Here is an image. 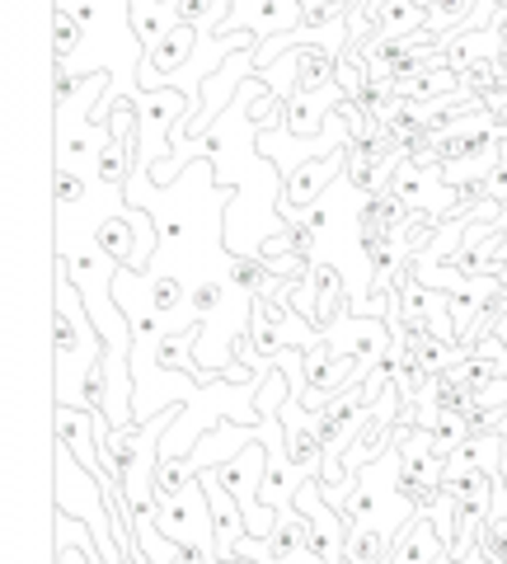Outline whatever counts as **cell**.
<instances>
[{
    "label": "cell",
    "mask_w": 507,
    "mask_h": 564,
    "mask_svg": "<svg viewBox=\"0 0 507 564\" xmlns=\"http://www.w3.org/2000/svg\"><path fill=\"white\" fill-rule=\"evenodd\" d=\"M348 161V147L343 151H315L310 161H301V165H291L287 170V188H283V212H296V207H306V203H315L320 193L329 188V180L339 174V165Z\"/></svg>",
    "instance_id": "6da1fadb"
},
{
    "label": "cell",
    "mask_w": 507,
    "mask_h": 564,
    "mask_svg": "<svg viewBox=\"0 0 507 564\" xmlns=\"http://www.w3.org/2000/svg\"><path fill=\"white\" fill-rule=\"evenodd\" d=\"M194 47H198V29H188V24H174L161 43H151V52H146L151 85H165L169 76H179V66L194 57Z\"/></svg>",
    "instance_id": "7a4b0ae2"
},
{
    "label": "cell",
    "mask_w": 507,
    "mask_h": 564,
    "mask_svg": "<svg viewBox=\"0 0 507 564\" xmlns=\"http://www.w3.org/2000/svg\"><path fill=\"white\" fill-rule=\"evenodd\" d=\"M334 62L339 52H329L320 43H306L291 52V95H310V90H324L334 80Z\"/></svg>",
    "instance_id": "3957f363"
},
{
    "label": "cell",
    "mask_w": 507,
    "mask_h": 564,
    "mask_svg": "<svg viewBox=\"0 0 507 564\" xmlns=\"http://www.w3.org/2000/svg\"><path fill=\"white\" fill-rule=\"evenodd\" d=\"M442 560L447 555H442V545H437V527L423 518H414L390 551V564H442Z\"/></svg>",
    "instance_id": "277c9868"
},
{
    "label": "cell",
    "mask_w": 507,
    "mask_h": 564,
    "mask_svg": "<svg viewBox=\"0 0 507 564\" xmlns=\"http://www.w3.org/2000/svg\"><path fill=\"white\" fill-rule=\"evenodd\" d=\"M128 20H132L136 39L161 43L174 29V10H169V0H128Z\"/></svg>",
    "instance_id": "5b68a950"
},
{
    "label": "cell",
    "mask_w": 507,
    "mask_h": 564,
    "mask_svg": "<svg viewBox=\"0 0 507 564\" xmlns=\"http://www.w3.org/2000/svg\"><path fill=\"white\" fill-rule=\"evenodd\" d=\"M283 122H287V132H296V137H315L324 128V109L320 104H310V95H291Z\"/></svg>",
    "instance_id": "8992f818"
},
{
    "label": "cell",
    "mask_w": 507,
    "mask_h": 564,
    "mask_svg": "<svg viewBox=\"0 0 507 564\" xmlns=\"http://www.w3.org/2000/svg\"><path fill=\"white\" fill-rule=\"evenodd\" d=\"M169 10H174V24L198 29V24H217L221 20L225 0H169Z\"/></svg>",
    "instance_id": "52a82bcc"
},
{
    "label": "cell",
    "mask_w": 507,
    "mask_h": 564,
    "mask_svg": "<svg viewBox=\"0 0 507 564\" xmlns=\"http://www.w3.org/2000/svg\"><path fill=\"white\" fill-rule=\"evenodd\" d=\"M310 282H315V302H320V311H315V321L320 325H329L334 321V311H339V269H315L310 273Z\"/></svg>",
    "instance_id": "ba28073f"
},
{
    "label": "cell",
    "mask_w": 507,
    "mask_h": 564,
    "mask_svg": "<svg viewBox=\"0 0 507 564\" xmlns=\"http://www.w3.org/2000/svg\"><path fill=\"white\" fill-rule=\"evenodd\" d=\"M339 14H343V0H310V6L301 10V29H296V39L324 29V24H339Z\"/></svg>",
    "instance_id": "9c48e42d"
},
{
    "label": "cell",
    "mask_w": 507,
    "mask_h": 564,
    "mask_svg": "<svg viewBox=\"0 0 507 564\" xmlns=\"http://www.w3.org/2000/svg\"><path fill=\"white\" fill-rule=\"evenodd\" d=\"M184 282L179 278H151V306L155 311H161V315H174V311H179L184 306Z\"/></svg>",
    "instance_id": "30bf717a"
},
{
    "label": "cell",
    "mask_w": 507,
    "mask_h": 564,
    "mask_svg": "<svg viewBox=\"0 0 507 564\" xmlns=\"http://www.w3.org/2000/svg\"><path fill=\"white\" fill-rule=\"evenodd\" d=\"M80 39H85L80 20H76V14L62 6V10H57V57L66 62V52H76V47H80Z\"/></svg>",
    "instance_id": "8fae6325"
},
{
    "label": "cell",
    "mask_w": 507,
    "mask_h": 564,
    "mask_svg": "<svg viewBox=\"0 0 507 564\" xmlns=\"http://www.w3.org/2000/svg\"><path fill=\"white\" fill-rule=\"evenodd\" d=\"M57 198H62V207H76L85 198V180H80L76 170L62 165V174H57Z\"/></svg>",
    "instance_id": "7c38bea8"
},
{
    "label": "cell",
    "mask_w": 507,
    "mask_h": 564,
    "mask_svg": "<svg viewBox=\"0 0 507 564\" xmlns=\"http://www.w3.org/2000/svg\"><path fill=\"white\" fill-rule=\"evenodd\" d=\"M85 85V76H71L66 66H57V104H66V99H76V90Z\"/></svg>",
    "instance_id": "4fadbf2b"
}]
</instances>
